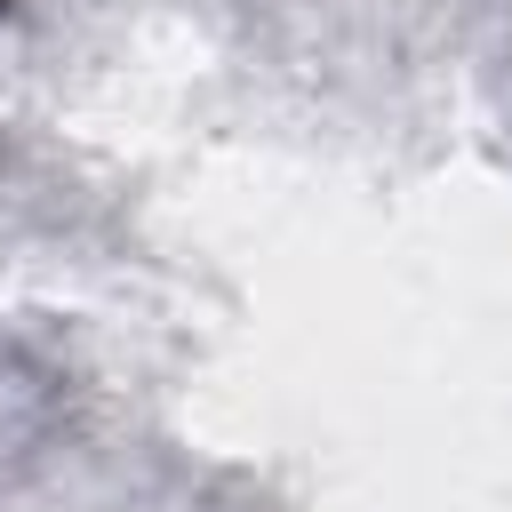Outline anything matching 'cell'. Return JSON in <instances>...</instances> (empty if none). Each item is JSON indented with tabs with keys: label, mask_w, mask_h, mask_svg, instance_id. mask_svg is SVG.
Listing matches in <instances>:
<instances>
[{
	"label": "cell",
	"mask_w": 512,
	"mask_h": 512,
	"mask_svg": "<svg viewBox=\"0 0 512 512\" xmlns=\"http://www.w3.org/2000/svg\"><path fill=\"white\" fill-rule=\"evenodd\" d=\"M0 8H8V0H0Z\"/></svg>",
	"instance_id": "1"
}]
</instances>
